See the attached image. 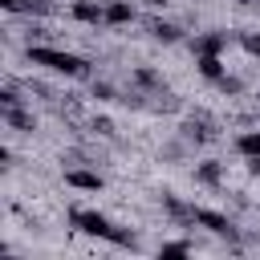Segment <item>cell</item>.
Segmentation results:
<instances>
[{
    "label": "cell",
    "mask_w": 260,
    "mask_h": 260,
    "mask_svg": "<svg viewBox=\"0 0 260 260\" xmlns=\"http://www.w3.org/2000/svg\"><path fill=\"white\" fill-rule=\"evenodd\" d=\"M199 73L211 77V81H219V77H223V61H219L215 53H199Z\"/></svg>",
    "instance_id": "4"
},
{
    "label": "cell",
    "mask_w": 260,
    "mask_h": 260,
    "mask_svg": "<svg viewBox=\"0 0 260 260\" xmlns=\"http://www.w3.org/2000/svg\"><path fill=\"white\" fill-rule=\"evenodd\" d=\"M0 4H4V8H20V0H0Z\"/></svg>",
    "instance_id": "15"
},
{
    "label": "cell",
    "mask_w": 260,
    "mask_h": 260,
    "mask_svg": "<svg viewBox=\"0 0 260 260\" xmlns=\"http://www.w3.org/2000/svg\"><path fill=\"white\" fill-rule=\"evenodd\" d=\"M223 41H228L223 32H219V37H203V41H199V53H219V49H223Z\"/></svg>",
    "instance_id": "9"
},
{
    "label": "cell",
    "mask_w": 260,
    "mask_h": 260,
    "mask_svg": "<svg viewBox=\"0 0 260 260\" xmlns=\"http://www.w3.org/2000/svg\"><path fill=\"white\" fill-rule=\"evenodd\" d=\"M142 4H150V8H162V4H167V0H142Z\"/></svg>",
    "instance_id": "16"
},
{
    "label": "cell",
    "mask_w": 260,
    "mask_h": 260,
    "mask_svg": "<svg viewBox=\"0 0 260 260\" xmlns=\"http://www.w3.org/2000/svg\"><path fill=\"white\" fill-rule=\"evenodd\" d=\"M191 248L187 244H162V256H187Z\"/></svg>",
    "instance_id": "13"
},
{
    "label": "cell",
    "mask_w": 260,
    "mask_h": 260,
    "mask_svg": "<svg viewBox=\"0 0 260 260\" xmlns=\"http://www.w3.org/2000/svg\"><path fill=\"white\" fill-rule=\"evenodd\" d=\"M199 179H203V183H219V167H215V162H203V167H199Z\"/></svg>",
    "instance_id": "10"
},
{
    "label": "cell",
    "mask_w": 260,
    "mask_h": 260,
    "mask_svg": "<svg viewBox=\"0 0 260 260\" xmlns=\"http://www.w3.org/2000/svg\"><path fill=\"white\" fill-rule=\"evenodd\" d=\"M65 179H69V187H81V191H98V187H102V179L89 175V171H69Z\"/></svg>",
    "instance_id": "5"
},
{
    "label": "cell",
    "mask_w": 260,
    "mask_h": 260,
    "mask_svg": "<svg viewBox=\"0 0 260 260\" xmlns=\"http://www.w3.org/2000/svg\"><path fill=\"white\" fill-rule=\"evenodd\" d=\"M195 223H203V228L215 232V236H228V232H232L228 215H219V211H203V207H195Z\"/></svg>",
    "instance_id": "3"
},
{
    "label": "cell",
    "mask_w": 260,
    "mask_h": 260,
    "mask_svg": "<svg viewBox=\"0 0 260 260\" xmlns=\"http://www.w3.org/2000/svg\"><path fill=\"white\" fill-rule=\"evenodd\" d=\"M256 171H260V158H256Z\"/></svg>",
    "instance_id": "17"
},
{
    "label": "cell",
    "mask_w": 260,
    "mask_h": 260,
    "mask_svg": "<svg viewBox=\"0 0 260 260\" xmlns=\"http://www.w3.org/2000/svg\"><path fill=\"white\" fill-rule=\"evenodd\" d=\"M28 57H32L37 65H49V69L69 73V77H81V73H85V61L73 57V53H61V49H28Z\"/></svg>",
    "instance_id": "1"
},
{
    "label": "cell",
    "mask_w": 260,
    "mask_h": 260,
    "mask_svg": "<svg viewBox=\"0 0 260 260\" xmlns=\"http://www.w3.org/2000/svg\"><path fill=\"white\" fill-rule=\"evenodd\" d=\"M240 150L252 154V158H260V134H244V138H240Z\"/></svg>",
    "instance_id": "8"
},
{
    "label": "cell",
    "mask_w": 260,
    "mask_h": 260,
    "mask_svg": "<svg viewBox=\"0 0 260 260\" xmlns=\"http://www.w3.org/2000/svg\"><path fill=\"white\" fill-rule=\"evenodd\" d=\"M154 37H158V41H175L179 28H175V24H154Z\"/></svg>",
    "instance_id": "11"
},
{
    "label": "cell",
    "mask_w": 260,
    "mask_h": 260,
    "mask_svg": "<svg viewBox=\"0 0 260 260\" xmlns=\"http://www.w3.org/2000/svg\"><path fill=\"white\" fill-rule=\"evenodd\" d=\"M130 16H134V8H130L126 0H114V4L106 8V20H114V24H126Z\"/></svg>",
    "instance_id": "6"
},
{
    "label": "cell",
    "mask_w": 260,
    "mask_h": 260,
    "mask_svg": "<svg viewBox=\"0 0 260 260\" xmlns=\"http://www.w3.org/2000/svg\"><path fill=\"white\" fill-rule=\"evenodd\" d=\"M73 16H77V20H102L106 12H102L93 0H81V4H73Z\"/></svg>",
    "instance_id": "7"
},
{
    "label": "cell",
    "mask_w": 260,
    "mask_h": 260,
    "mask_svg": "<svg viewBox=\"0 0 260 260\" xmlns=\"http://www.w3.org/2000/svg\"><path fill=\"white\" fill-rule=\"evenodd\" d=\"M8 122H12V126H24V130L32 126V118H28V114H20V110H8Z\"/></svg>",
    "instance_id": "12"
},
{
    "label": "cell",
    "mask_w": 260,
    "mask_h": 260,
    "mask_svg": "<svg viewBox=\"0 0 260 260\" xmlns=\"http://www.w3.org/2000/svg\"><path fill=\"white\" fill-rule=\"evenodd\" d=\"M73 223H77L81 232H89V236H106V240H110V232H114L110 219L98 215V211H73Z\"/></svg>",
    "instance_id": "2"
},
{
    "label": "cell",
    "mask_w": 260,
    "mask_h": 260,
    "mask_svg": "<svg viewBox=\"0 0 260 260\" xmlns=\"http://www.w3.org/2000/svg\"><path fill=\"white\" fill-rule=\"evenodd\" d=\"M244 49H248V53H260V37L248 32V37H244Z\"/></svg>",
    "instance_id": "14"
}]
</instances>
